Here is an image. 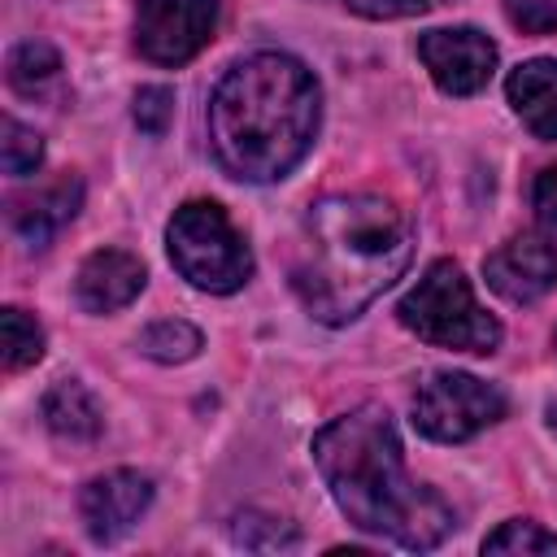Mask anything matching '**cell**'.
Here are the masks:
<instances>
[{"instance_id":"cell-7","label":"cell","mask_w":557,"mask_h":557,"mask_svg":"<svg viewBox=\"0 0 557 557\" xmlns=\"http://www.w3.org/2000/svg\"><path fill=\"white\" fill-rule=\"evenodd\" d=\"M218 30V0H139L135 48L152 65L191 61Z\"/></svg>"},{"instance_id":"cell-10","label":"cell","mask_w":557,"mask_h":557,"mask_svg":"<svg viewBox=\"0 0 557 557\" xmlns=\"http://www.w3.org/2000/svg\"><path fill=\"white\" fill-rule=\"evenodd\" d=\"M148 505H152V479L139 474V470H109V474L91 479L78 496L83 527L96 544L122 540L144 518Z\"/></svg>"},{"instance_id":"cell-19","label":"cell","mask_w":557,"mask_h":557,"mask_svg":"<svg viewBox=\"0 0 557 557\" xmlns=\"http://www.w3.org/2000/svg\"><path fill=\"white\" fill-rule=\"evenodd\" d=\"M483 553H557V531L531 522V518H509L483 540Z\"/></svg>"},{"instance_id":"cell-13","label":"cell","mask_w":557,"mask_h":557,"mask_svg":"<svg viewBox=\"0 0 557 557\" xmlns=\"http://www.w3.org/2000/svg\"><path fill=\"white\" fill-rule=\"evenodd\" d=\"M505 96L535 139H557V61H522L505 78Z\"/></svg>"},{"instance_id":"cell-1","label":"cell","mask_w":557,"mask_h":557,"mask_svg":"<svg viewBox=\"0 0 557 557\" xmlns=\"http://www.w3.org/2000/svg\"><path fill=\"white\" fill-rule=\"evenodd\" d=\"M313 461L339 513L400 548H435L457 531L453 505L409 479L396 422L383 405H357L313 435Z\"/></svg>"},{"instance_id":"cell-8","label":"cell","mask_w":557,"mask_h":557,"mask_svg":"<svg viewBox=\"0 0 557 557\" xmlns=\"http://www.w3.org/2000/svg\"><path fill=\"white\" fill-rule=\"evenodd\" d=\"M418 57L444 96H474L496 70V44L474 26H444L418 39Z\"/></svg>"},{"instance_id":"cell-14","label":"cell","mask_w":557,"mask_h":557,"mask_svg":"<svg viewBox=\"0 0 557 557\" xmlns=\"http://www.w3.org/2000/svg\"><path fill=\"white\" fill-rule=\"evenodd\" d=\"M44 422L57 440L65 444H91L104 426V413L96 405V396L78 383V379H57L48 392H44Z\"/></svg>"},{"instance_id":"cell-12","label":"cell","mask_w":557,"mask_h":557,"mask_svg":"<svg viewBox=\"0 0 557 557\" xmlns=\"http://www.w3.org/2000/svg\"><path fill=\"white\" fill-rule=\"evenodd\" d=\"M144 283H148V274L135 252L96 248L74 274V296L87 313H113V309H126L144 292Z\"/></svg>"},{"instance_id":"cell-18","label":"cell","mask_w":557,"mask_h":557,"mask_svg":"<svg viewBox=\"0 0 557 557\" xmlns=\"http://www.w3.org/2000/svg\"><path fill=\"white\" fill-rule=\"evenodd\" d=\"M0 161H4V170H9L13 178L35 174L39 161H44V139H39V131H35V126H22L17 117H4V122H0Z\"/></svg>"},{"instance_id":"cell-21","label":"cell","mask_w":557,"mask_h":557,"mask_svg":"<svg viewBox=\"0 0 557 557\" xmlns=\"http://www.w3.org/2000/svg\"><path fill=\"white\" fill-rule=\"evenodd\" d=\"M505 13L527 35H553L557 30V0H505Z\"/></svg>"},{"instance_id":"cell-16","label":"cell","mask_w":557,"mask_h":557,"mask_svg":"<svg viewBox=\"0 0 557 557\" xmlns=\"http://www.w3.org/2000/svg\"><path fill=\"white\" fill-rule=\"evenodd\" d=\"M139 348H144V357L165 361V366L191 361V357L200 352V331H196L191 322H183V318H161V322H152V326L139 335Z\"/></svg>"},{"instance_id":"cell-6","label":"cell","mask_w":557,"mask_h":557,"mask_svg":"<svg viewBox=\"0 0 557 557\" xmlns=\"http://www.w3.org/2000/svg\"><path fill=\"white\" fill-rule=\"evenodd\" d=\"M505 409L509 400L500 387L474 374H461V370H431L413 392V426L440 444L474 440L479 431L500 422Z\"/></svg>"},{"instance_id":"cell-5","label":"cell","mask_w":557,"mask_h":557,"mask_svg":"<svg viewBox=\"0 0 557 557\" xmlns=\"http://www.w3.org/2000/svg\"><path fill=\"white\" fill-rule=\"evenodd\" d=\"M165 248H170L174 270L209 296L239 292L252 274L248 239L235 231L226 209L213 200H187L183 209H174L165 226Z\"/></svg>"},{"instance_id":"cell-20","label":"cell","mask_w":557,"mask_h":557,"mask_svg":"<svg viewBox=\"0 0 557 557\" xmlns=\"http://www.w3.org/2000/svg\"><path fill=\"white\" fill-rule=\"evenodd\" d=\"M174 117V91L170 87H139L135 91V126L148 135H165Z\"/></svg>"},{"instance_id":"cell-2","label":"cell","mask_w":557,"mask_h":557,"mask_svg":"<svg viewBox=\"0 0 557 557\" xmlns=\"http://www.w3.org/2000/svg\"><path fill=\"white\" fill-rule=\"evenodd\" d=\"M413 252L409 213L374 191H335L309 205L292 261V287L300 305L326 322H352L374 296H383Z\"/></svg>"},{"instance_id":"cell-15","label":"cell","mask_w":557,"mask_h":557,"mask_svg":"<svg viewBox=\"0 0 557 557\" xmlns=\"http://www.w3.org/2000/svg\"><path fill=\"white\" fill-rule=\"evenodd\" d=\"M9 87H13L22 100H57L61 87H65L57 48L44 44V39L17 44V48L9 52Z\"/></svg>"},{"instance_id":"cell-22","label":"cell","mask_w":557,"mask_h":557,"mask_svg":"<svg viewBox=\"0 0 557 557\" xmlns=\"http://www.w3.org/2000/svg\"><path fill=\"white\" fill-rule=\"evenodd\" d=\"M352 13L370 17V22H392V17H418V13H431L440 4H453V0H344Z\"/></svg>"},{"instance_id":"cell-3","label":"cell","mask_w":557,"mask_h":557,"mask_svg":"<svg viewBox=\"0 0 557 557\" xmlns=\"http://www.w3.org/2000/svg\"><path fill=\"white\" fill-rule=\"evenodd\" d=\"M322 91L292 52H252L235 61L209 96V148L231 178L278 183L318 139Z\"/></svg>"},{"instance_id":"cell-23","label":"cell","mask_w":557,"mask_h":557,"mask_svg":"<svg viewBox=\"0 0 557 557\" xmlns=\"http://www.w3.org/2000/svg\"><path fill=\"white\" fill-rule=\"evenodd\" d=\"M531 205H535V218H540V226H544V231L557 239V165H548V170L535 178Z\"/></svg>"},{"instance_id":"cell-9","label":"cell","mask_w":557,"mask_h":557,"mask_svg":"<svg viewBox=\"0 0 557 557\" xmlns=\"http://www.w3.org/2000/svg\"><path fill=\"white\" fill-rule=\"evenodd\" d=\"M483 278L496 296L513 305H531L557 287V248L548 235L522 231L483 257Z\"/></svg>"},{"instance_id":"cell-17","label":"cell","mask_w":557,"mask_h":557,"mask_svg":"<svg viewBox=\"0 0 557 557\" xmlns=\"http://www.w3.org/2000/svg\"><path fill=\"white\" fill-rule=\"evenodd\" d=\"M0 335H4V370H26L44 357V331L30 313L22 309H4L0 313Z\"/></svg>"},{"instance_id":"cell-4","label":"cell","mask_w":557,"mask_h":557,"mask_svg":"<svg viewBox=\"0 0 557 557\" xmlns=\"http://www.w3.org/2000/svg\"><path fill=\"white\" fill-rule=\"evenodd\" d=\"M396 318L426 344L453 348V352H496L500 322L474 300L466 274L457 261L440 257L426 265V274L405 292L396 305Z\"/></svg>"},{"instance_id":"cell-11","label":"cell","mask_w":557,"mask_h":557,"mask_svg":"<svg viewBox=\"0 0 557 557\" xmlns=\"http://www.w3.org/2000/svg\"><path fill=\"white\" fill-rule=\"evenodd\" d=\"M78 205H83V183L74 174H57L52 183L9 200V226L26 248H48L74 222Z\"/></svg>"}]
</instances>
